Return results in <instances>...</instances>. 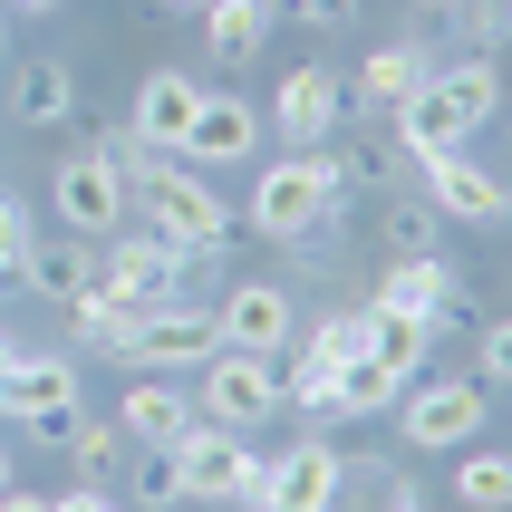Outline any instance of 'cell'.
Masks as SVG:
<instances>
[{
  "mask_svg": "<svg viewBox=\"0 0 512 512\" xmlns=\"http://www.w3.org/2000/svg\"><path fill=\"white\" fill-rule=\"evenodd\" d=\"M107 155H116V174H126V213H145L155 242H174V252H223L232 242V203L213 194L194 165H174L165 145L126 136V126L107 136Z\"/></svg>",
  "mask_w": 512,
  "mask_h": 512,
  "instance_id": "6da1fadb",
  "label": "cell"
},
{
  "mask_svg": "<svg viewBox=\"0 0 512 512\" xmlns=\"http://www.w3.org/2000/svg\"><path fill=\"white\" fill-rule=\"evenodd\" d=\"M329 213H339V155L329 145H290V155H271L252 174V203L232 223H252L261 242H310Z\"/></svg>",
  "mask_w": 512,
  "mask_h": 512,
  "instance_id": "7a4b0ae2",
  "label": "cell"
},
{
  "mask_svg": "<svg viewBox=\"0 0 512 512\" xmlns=\"http://www.w3.org/2000/svg\"><path fill=\"white\" fill-rule=\"evenodd\" d=\"M503 107V68L493 58H464V68H445V78H426L416 97L397 107V155H445V145H464L484 116Z\"/></svg>",
  "mask_w": 512,
  "mask_h": 512,
  "instance_id": "3957f363",
  "label": "cell"
},
{
  "mask_svg": "<svg viewBox=\"0 0 512 512\" xmlns=\"http://www.w3.org/2000/svg\"><path fill=\"white\" fill-rule=\"evenodd\" d=\"M194 416L203 426H232V435H261L281 416V358L261 348H213L194 368Z\"/></svg>",
  "mask_w": 512,
  "mask_h": 512,
  "instance_id": "277c9868",
  "label": "cell"
},
{
  "mask_svg": "<svg viewBox=\"0 0 512 512\" xmlns=\"http://www.w3.org/2000/svg\"><path fill=\"white\" fill-rule=\"evenodd\" d=\"M174 455V493H184V503H252L261 493V455H252V435H232V426H184L165 445Z\"/></svg>",
  "mask_w": 512,
  "mask_h": 512,
  "instance_id": "5b68a950",
  "label": "cell"
},
{
  "mask_svg": "<svg viewBox=\"0 0 512 512\" xmlns=\"http://www.w3.org/2000/svg\"><path fill=\"white\" fill-rule=\"evenodd\" d=\"M0 416L58 445V426L78 416V358H68V348H10V368H0Z\"/></svg>",
  "mask_w": 512,
  "mask_h": 512,
  "instance_id": "8992f818",
  "label": "cell"
},
{
  "mask_svg": "<svg viewBox=\"0 0 512 512\" xmlns=\"http://www.w3.org/2000/svg\"><path fill=\"white\" fill-rule=\"evenodd\" d=\"M484 416H493V387H484V377H426V387H406V397H397V435H406V445H426V455L474 445Z\"/></svg>",
  "mask_w": 512,
  "mask_h": 512,
  "instance_id": "52a82bcc",
  "label": "cell"
},
{
  "mask_svg": "<svg viewBox=\"0 0 512 512\" xmlns=\"http://www.w3.org/2000/svg\"><path fill=\"white\" fill-rule=\"evenodd\" d=\"M49 203H58V223L78 232V242H116V223H126V174H116V155L107 145L68 155L49 174Z\"/></svg>",
  "mask_w": 512,
  "mask_h": 512,
  "instance_id": "ba28073f",
  "label": "cell"
},
{
  "mask_svg": "<svg viewBox=\"0 0 512 512\" xmlns=\"http://www.w3.org/2000/svg\"><path fill=\"white\" fill-rule=\"evenodd\" d=\"M213 348H223L213 310H203V300H174V290H165V300H155V310L126 329V348H116V358H126V368H203Z\"/></svg>",
  "mask_w": 512,
  "mask_h": 512,
  "instance_id": "9c48e42d",
  "label": "cell"
},
{
  "mask_svg": "<svg viewBox=\"0 0 512 512\" xmlns=\"http://www.w3.org/2000/svg\"><path fill=\"white\" fill-rule=\"evenodd\" d=\"M339 493H348V455L310 435V445H290L281 464H261L252 512H339Z\"/></svg>",
  "mask_w": 512,
  "mask_h": 512,
  "instance_id": "30bf717a",
  "label": "cell"
},
{
  "mask_svg": "<svg viewBox=\"0 0 512 512\" xmlns=\"http://www.w3.org/2000/svg\"><path fill=\"white\" fill-rule=\"evenodd\" d=\"M339 107H348V78L329 68V58H300V68L281 78V97H271V136L329 145V136H339Z\"/></svg>",
  "mask_w": 512,
  "mask_h": 512,
  "instance_id": "8fae6325",
  "label": "cell"
},
{
  "mask_svg": "<svg viewBox=\"0 0 512 512\" xmlns=\"http://www.w3.org/2000/svg\"><path fill=\"white\" fill-rule=\"evenodd\" d=\"M252 155H261V116L242 107V97H203L194 126L174 136V165H194V174H213V165H252Z\"/></svg>",
  "mask_w": 512,
  "mask_h": 512,
  "instance_id": "7c38bea8",
  "label": "cell"
},
{
  "mask_svg": "<svg viewBox=\"0 0 512 512\" xmlns=\"http://www.w3.org/2000/svg\"><path fill=\"white\" fill-rule=\"evenodd\" d=\"M213 329H223V348H261V358H281L290 348V290L281 281H232L223 300H213Z\"/></svg>",
  "mask_w": 512,
  "mask_h": 512,
  "instance_id": "4fadbf2b",
  "label": "cell"
},
{
  "mask_svg": "<svg viewBox=\"0 0 512 512\" xmlns=\"http://www.w3.org/2000/svg\"><path fill=\"white\" fill-rule=\"evenodd\" d=\"M426 194H435V213H455V223H474V232H493L512 213V194H503V174H484L464 145H445V155H426Z\"/></svg>",
  "mask_w": 512,
  "mask_h": 512,
  "instance_id": "5bb4252c",
  "label": "cell"
},
{
  "mask_svg": "<svg viewBox=\"0 0 512 512\" xmlns=\"http://www.w3.org/2000/svg\"><path fill=\"white\" fill-rule=\"evenodd\" d=\"M377 310L445 319V310H455V261H445V252H397V261H387V281H377Z\"/></svg>",
  "mask_w": 512,
  "mask_h": 512,
  "instance_id": "9a60e30c",
  "label": "cell"
},
{
  "mask_svg": "<svg viewBox=\"0 0 512 512\" xmlns=\"http://www.w3.org/2000/svg\"><path fill=\"white\" fill-rule=\"evenodd\" d=\"M426 78H435V68H426V49H416V39H387V49H368V58H358L348 97H368V107H387V116H397Z\"/></svg>",
  "mask_w": 512,
  "mask_h": 512,
  "instance_id": "2e32d148",
  "label": "cell"
},
{
  "mask_svg": "<svg viewBox=\"0 0 512 512\" xmlns=\"http://www.w3.org/2000/svg\"><path fill=\"white\" fill-rule=\"evenodd\" d=\"M194 107H203V87L184 78V68H155V78L136 87V126H126V136H145V145H165V155H174V136L194 126Z\"/></svg>",
  "mask_w": 512,
  "mask_h": 512,
  "instance_id": "e0dca14e",
  "label": "cell"
},
{
  "mask_svg": "<svg viewBox=\"0 0 512 512\" xmlns=\"http://www.w3.org/2000/svg\"><path fill=\"white\" fill-rule=\"evenodd\" d=\"M116 426H126V445H174V435L194 426V397H184V387H165V377H136V387H126V406H116Z\"/></svg>",
  "mask_w": 512,
  "mask_h": 512,
  "instance_id": "ac0fdd59",
  "label": "cell"
},
{
  "mask_svg": "<svg viewBox=\"0 0 512 512\" xmlns=\"http://www.w3.org/2000/svg\"><path fill=\"white\" fill-rule=\"evenodd\" d=\"M20 281L39 290V300H78V290L97 281V261H87L78 232H68V242H29V252H20Z\"/></svg>",
  "mask_w": 512,
  "mask_h": 512,
  "instance_id": "d6986e66",
  "label": "cell"
},
{
  "mask_svg": "<svg viewBox=\"0 0 512 512\" xmlns=\"http://www.w3.org/2000/svg\"><path fill=\"white\" fill-rule=\"evenodd\" d=\"M271 10H281V0H203V39H213V58H252L261 39H271Z\"/></svg>",
  "mask_w": 512,
  "mask_h": 512,
  "instance_id": "ffe728a7",
  "label": "cell"
},
{
  "mask_svg": "<svg viewBox=\"0 0 512 512\" xmlns=\"http://www.w3.org/2000/svg\"><path fill=\"white\" fill-rule=\"evenodd\" d=\"M406 387H416V377L377 368V358H348V368H339V387H329V416H387Z\"/></svg>",
  "mask_w": 512,
  "mask_h": 512,
  "instance_id": "44dd1931",
  "label": "cell"
},
{
  "mask_svg": "<svg viewBox=\"0 0 512 512\" xmlns=\"http://www.w3.org/2000/svg\"><path fill=\"white\" fill-rule=\"evenodd\" d=\"M426 339H435V319H406V310H377V300H368V358H377V368L416 377V368H426Z\"/></svg>",
  "mask_w": 512,
  "mask_h": 512,
  "instance_id": "7402d4cb",
  "label": "cell"
},
{
  "mask_svg": "<svg viewBox=\"0 0 512 512\" xmlns=\"http://www.w3.org/2000/svg\"><path fill=\"white\" fill-rule=\"evenodd\" d=\"M455 503H464V512H503V503H512V455H503V445H484V435L464 445V464H455Z\"/></svg>",
  "mask_w": 512,
  "mask_h": 512,
  "instance_id": "603a6c76",
  "label": "cell"
},
{
  "mask_svg": "<svg viewBox=\"0 0 512 512\" xmlns=\"http://www.w3.org/2000/svg\"><path fill=\"white\" fill-rule=\"evenodd\" d=\"M10 107H20L29 126H58V116L78 107V78H68V58H29V68H20V97H10Z\"/></svg>",
  "mask_w": 512,
  "mask_h": 512,
  "instance_id": "cb8c5ba5",
  "label": "cell"
},
{
  "mask_svg": "<svg viewBox=\"0 0 512 512\" xmlns=\"http://www.w3.org/2000/svg\"><path fill=\"white\" fill-rule=\"evenodd\" d=\"M300 358H310V368H348V358H368V310H329L310 339H300Z\"/></svg>",
  "mask_w": 512,
  "mask_h": 512,
  "instance_id": "d4e9b609",
  "label": "cell"
},
{
  "mask_svg": "<svg viewBox=\"0 0 512 512\" xmlns=\"http://www.w3.org/2000/svg\"><path fill=\"white\" fill-rule=\"evenodd\" d=\"M58 445L78 455V474H107V464L126 455V426H116V416H68V426H58Z\"/></svg>",
  "mask_w": 512,
  "mask_h": 512,
  "instance_id": "484cf974",
  "label": "cell"
},
{
  "mask_svg": "<svg viewBox=\"0 0 512 512\" xmlns=\"http://www.w3.org/2000/svg\"><path fill=\"white\" fill-rule=\"evenodd\" d=\"M136 503H184V493H174V455H165V445H145V455H136Z\"/></svg>",
  "mask_w": 512,
  "mask_h": 512,
  "instance_id": "4316f807",
  "label": "cell"
},
{
  "mask_svg": "<svg viewBox=\"0 0 512 512\" xmlns=\"http://www.w3.org/2000/svg\"><path fill=\"white\" fill-rule=\"evenodd\" d=\"M49 512H136V503H126V493H107V484H97V474H87V484L49 493Z\"/></svg>",
  "mask_w": 512,
  "mask_h": 512,
  "instance_id": "83f0119b",
  "label": "cell"
},
{
  "mask_svg": "<svg viewBox=\"0 0 512 512\" xmlns=\"http://www.w3.org/2000/svg\"><path fill=\"white\" fill-rule=\"evenodd\" d=\"M29 242H39V232H29V213L0 194V271H20V252H29Z\"/></svg>",
  "mask_w": 512,
  "mask_h": 512,
  "instance_id": "f1b7e54d",
  "label": "cell"
},
{
  "mask_svg": "<svg viewBox=\"0 0 512 512\" xmlns=\"http://www.w3.org/2000/svg\"><path fill=\"white\" fill-rule=\"evenodd\" d=\"M290 10H300L310 29H348V10H358V0H290Z\"/></svg>",
  "mask_w": 512,
  "mask_h": 512,
  "instance_id": "f546056e",
  "label": "cell"
},
{
  "mask_svg": "<svg viewBox=\"0 0 512 512\" xmlns=\"http://www.w3.org/2000/svg\"><path fill=\"white\" fill-rule=\"evenodd\" d=\"M512 368V329H503V319H493V329H484V387H493V377H503Z\"/></svg>",
  "mask_w": 512,
  "mask_h": 512,
  "instance_id": "4dcf8cb0",
  "label": "cell"
},
{
  "mask_svg": "<svg viewBox=\"0 0 512 512\" xmlns=\"http://www.w3.org/2000/svg\"><path fill=\"white\" fill-rule=\"evenodd\" d=\"M426 223H435V213H416V203H397V252H426Z\"/></svg>",
  "mask_w": 512,
  "mask_h": 512,
  "instance_id": "1f68e13d",
  "label": "cell"
},
{
  "mask_svg": "<svg viewBox=\"0 0 512 512\" xmlns=\"http://www.w3.org/2000/svg\"><path fill=\"white\" fill-rule=\"evenodd\" d=\"M0 512H49V493H20V484H10V493H0Z\"/></svg>",
  "mask_w": 512,
  "mask_h": 512,
  "instance_id": "d6a6232c",
  "label": "cell"
},
{
  "mask_svg": "<svg viewBox=\"0 0 512 512\" xmlns=\"http://www.w3.org/2000/svg\"><path fill=\"white\" fill-rule=\"evenodd\" d=\"M0 10H68V0H0Z\"/></svg>",
  "mask_w": 512,
  "mask_h": 512,
  "instance_id": "836d02e7",
  "label": "cell"
},
{
  "mask_svg": "<svg viewBox=\"0 0 512 512\" xmlns=\"http://www.w3.org/2000/svg\"><path fill=\"white\" fill-rule=\"evenodd\" d=\"M10 484H20V474H10V435H0V493H10Z\"/></svg>",
  "mask_w": 512,
  "mask_h": 512,
  "instance_id": "e575fe53",
  "label": "cell"
},
{
  "mask_svg": "<svg viewBox=\"0 0 512 512\" xmlns=\"http://www.w3.org/2000/svg\"><path fill=\"white\" fill-rule=\"evenodd\" d=\"M0 368H10V329H0Z\"/></svg>",
  "mask_w": 512,
  "mask_h": 512,
  "instance_id": "d590c367",
  "label": "cell"
},
{
  "mask_svg": "<svg viewBox=\"0 0 512 512\" xmlns=\"http://www.w3.org/2000/svg\"><path fill=\"white\" fill-rule=\"evenodd\" d=\"M0 49H10V10H0Z\"/></svg>",
  "mask_w": 512,
  "mask_h": 512,
  "instance_id": "8d00e7d4",
  "label": "cell"
},
{
  "mask_svg": "<svg viewBox=\"0 0 512 512\" xmlns=\"http://www.w3.org/2000/svg\"><path fill=\"white\" fill-rule=\"evenodd\" d=\"M165 10H203V0H165Z\"/></svg>",
  "mask_w": 512,
  "mask_h": 512,
  "instance_id": "74e56055",
  "label": "cell"
}]
</instances>
